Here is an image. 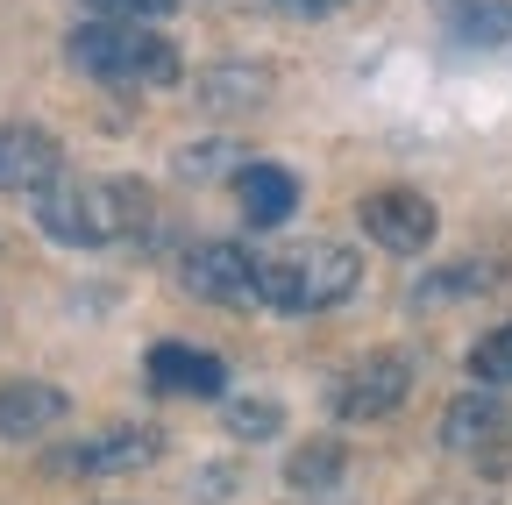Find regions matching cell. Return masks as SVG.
Listing matches in <instances>:
<instances>
[{"instance_id": "cell-1", "label": "cell", "mask_w": 512, "mask_h": 505, "mask_svg": "<svg viewBox=\"0 0 512 505\" xmlns=\"http://www.w3.org/2000/svg\"><path fill=\"white\" fill-rule=\"evenodd\" d=\"M36 200V221L50 242L64 249H100V242H128L143 221H150V193L143 185H128V178H50Z\"/></svg>"}, {"instance_id": "cell-2", "label": "cell", "mask_w": 512, "mask_h": 505, "mask_svg": "<svg viewBox=\"0 0 512 505\" xmlns=\"http://www.w3.org/2000/svg\"><path fill=\"white\" fill-rule=\"evenodd\" d=\"M363 285V257L342 242H306L285 257H256V306L278 313H328Z\"/></svg>"}, {"instance_id": "cell-3", "label": "cell", "mask_w": 512, "mask_h": 505, "mask_svg": "<svg viewBox=\"0 0 512 505\" xmlns=\"http://www.w3.org/2000/svg\"><path fill=\"white\" fill-rule=\"evenodd\" d=\"M72 65L100 86H171L178 50L171 36H150V22H79L72 29Z\"/></svg>"}, {"instance_id": "cell-4", "label": "cell", "mask_w": 512, "mask_h": 505, "mask_svg": "<svg viewBox=\"0 0 512 505\" xmlns=\"http://www.w3.org/2000/svg\"><path fill=\"white\" fill-rule=\"evenodd\" d=\"M356 221H363V235H370L377 249H392V257H420V249L434 242V228H441L434 200H427V193H406V185L370 193V200L356 207Z\"/></svg>"}, {"instance_id": "cell-5", "label": "cell", "mask_w": 512, "mask_h": 505, "mask_svg": "<svg viewBox=\"0 0 512 505\" xmlns=\"http://www.w3.org/2000/svg\"><path fill=\"white\" fill-rule=\"evenodd\" d=\"M406 392H413V356L406 349H377L335 385V413L342 420H384V413L406 406Z\"/></svg>"}, {"instance_id": "cell-6", "label": "cell", "mask_w": 512, "mask_h": 505, "mask_svg": "<svg viewBox=\"0 0 512 505\" xmlns=\"http://www.w3.org/2000/svg\"><path fill=\"white\" fill-rule=\"evenodd\" d=\"M185 292L192 299H214V306H256V257L242 242H200L185 249Z\"/></svg>"}, {"instance_id": "cell-7", "label": "cell", "mask_w": 512, "mask_h": 505, "mask_svg": "<svg viewBox=\"0 0 512 505\" xmlns=\"http://www.w3.org/2000/svg\"><path fill=\"white\" fill-rule=\"evenodd\" d=\"M512 434V406L498 399V385L484 392H463L456 406L441 413V449L448 456H477V463H498V441Z\"/></svg>"}, {"instance_id": "cell-8", "label": "cell", "mask_w": 512, "mask_h": 505, "mask_svg": "<svg viewBox=\"0 0 512 505\" xmlns=\"http://www.w3.org/2000/svg\"><path fill=\"white\" fill-rule=\"evenodd\" d=\"M57 171H64V150H57L50 129L0 121V193H43Z\"/></svg>"}, {"instance_id": "cell-9", "label": "cell", "mask_w": 512, "mask_h": 505, "mask_svg": "<svg viewBox=\"0 0 512 505\" xmlns=\"http://www.w3.org/2000/svg\"><path fill=\"white\" fill-rule=\"evenodd\" d=\"M150 385L171 399H221L228 392V363L214 349H192V342H157L150 349Z\"/></svg>"}, {"instance_id": "cell-10", "label": "cell", "mask_w": 512, "mask_h": 505, "mask_svg": "<svg viewBox=\"0 0 512 505\" xmlns=\"http://www.w3.org/2000/svg\"><path fill=\"white\" fill-rule=\"evenodd\" d=\"M157 449H164V434H157V427H107V434H93V441H86V449H64V456H57V470L121 477V470L157 463Z\"/></svg>"}, {"instance_id": "cell-11", "label": "cell", "mask_w": 512, "mask_h": 505, "mask_svg": "<svg viewBox=\"0 0 512 505\" xmlns=\"http://www.w3.org/2000/svg\"><path fill=\"white\" fill-rule=\"evenodd\" d=\"M64 413H72V399L57 385H43V377H8V385H0V441H36Z\"/></svg>"}, {"instance_id": "cell-12", "label": "cell", "mask_w": 512, "mask_h": 505, "mask_svg": "<svg viewBox=\"0 0 512 505\" xmlns=\"http://www.w3.org/2000/svg\"><path fill=\"white\" fill-rule=\"evenodd\" d=\"M235 200H242L249 228H285L292 207H299V178L285 164H242L235 171Z\"/></svg>"}, {"instance_id": "cell-13", "label": "cell", "mask_w": 512, "mask_h": 505, "mask_svg": "<svg viewBox=\"0 0 512 505\" xmlns=\"http://www.w3.org/2000/svg\"><path fill=\"white\" fill-rule=\"evenodd\" d=\"M441 22L463 50H498L512 43V0H441Z\"/></svg>"}, {"instance_id": "cell-14", "label": "cell", "mask_w": 512, "mask_h": 505, "mask_svg": "<svg viewBox=\"0 0 512 505\" xmlns=\"http://www.w3.org/2000/svg\"><path fill=\"white\" fill-rule=\"evenodd\" d=\"M342 477H349V449H342V441H306V449L285 463V484L299 498H328Z\"/></svg>"}, {"instance_id": "cell-15", "label": "cell", "mask_w": 512, "mask_h": 505, "mask_svg": "<svg viewBox=\"0 0 512 505\" xmlns=\"http://www.w3.org/2000/svg\"><path fill=\"white\" fill-rule=\"evenodd\" d=\"M505 271L498 264H477V257H463V264H441V271H427L420 285H413V306H441V299H477V292H491Z\"/></svg>"}, {"instance_id": "cell-16", "label": "cell", "mask_w": 512, "mask_h": 505, "mask_svg": "<svg viewBox=\"0 0 512 505\" xmlns=\"http://www.w3.org/2000/svg\"><path fill=\"white\" fill-rule=\"evenodd\" d=\"M470 377H477V385H498V392L512 385V321L491 328V335L470 349Z\"/></svg>"}, {"instance_id": "cell-17", "label": "cell", "mask_w": 512, "mask_h": 505, "mask_svg": "<svg viewBox=\"0 0 512 505\" xmlns=\"http://www.w3.org/2000/svg\"><path fill=\"white\" fill-rule=\"evenodd\" d=\"M228 434L271 441V434H285V406H278V399H235V406H228Z\"/></svg>"}, {"instance_id": "cell-18", "label": "cell", "mask_w": 512, "mask_h": 505, "mask_svg": "<svg viewBox=\"0 0 512 505\" xmlns=\"http://www.w3.org/2000/svg\"><path fill=\"white\" fill-rule=\"evenodd\" d=\"M200 100L207 107H249V100H264V72H207L200 79Z\"/></svg>"}, {"instance_id": "cell-19", "label": "cell", "mask_w": 512, "mask_h": 505, "mask_svg": "<svg viewBox=\"0 0 512 505\" xmlns=\"http://www.w3.org/2000/svg\"><path fill=\"white\" fill-rule=\"evenodd\" d=\"M228 164H235L228 143H185V150H178V171H185V178H214V171H228ZM235 171H242V164H235Z\"/></svg>"}, {"instance_id": "cell-20", "label": "cell", "mask_w": 512, "mask_h": 505, "mask_svg": "<svg viewBox=\"0 0 512 505\" xmlns=\"http://www.w3.org/2000/svg\"><path fill=\"white\" fill-rule=\"evenodd\" d=\"M93 8H100L107 22H157V15L178 8V0H93Z\"/></svg>"}, {"instance_id": "cell-21", "label": "cell", "mask_w": 512, "mask_h": 505, "mask_svg": "<svg viewBox=\"0 0 512 505\" xmlns=\"http://www.w3.org/2000/svg\"><path fill=\"white\" fill-rule=\"evenodd\" d=\"M278 15H299V22H320V15H335L342 0H271Z\"/></svg>"}, {"instance_id": "cell-22", "label": "cell", "mask_w": 512, "mask_h": 505, "mask_svg": "<svg viewBox=\"0 0 512 505\" xmlns=\"http://www.w3.org/2000/svg\"><path fill=\"white\" fill-rule=\"evenodd\" d=\"M228 484H235V470H200V498H228Z\"/></svg>"}]
</instances>
